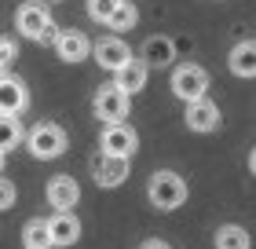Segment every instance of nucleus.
I'll return each instance as SVG.
<instances>
[{"label": "nucleus", "instance_id": "nucleus-2", "mask_svg": "<svg viewBox=\"0 0 256 249\" xmlns=\"http://www.w3.org/2000/svg\"><path fill=\"white\" fill-rule=\"evenodd\" d=\"M187 180H183L180 172H172V169H161L150 176V187H146V198H150V205L161 209V212H172V209H180L183 201H187Z\"/></svg>", "mask_w": 256, "mask_h": 249}, {"label": "nucleus", "instance_id": "nucleus-5", "mask_svg": "<svg viewBox=\"0 0 256 249\" xmlns=\"http://www.w3.org/2000/svg\"><path fill=\"white\" fill-rule=\"evenodd\" d=\"M208 92V70L198 66V63H183L176 66V74H172V96L183 99V103H198L205 99Z\"/></svg>", "mask_w": 256, "mask_h": 249}, {"label": "nucleus", "instance_id": "nucleus-22", "mask_svg": "<svg viewBox=\"0 0 256 249\" xmlns=\"http://www.w3.org/2000/svg\"><path fill=\"white\" fill-rule=\"evenodd\" d=\"M15 59H18V44L11 37H0V74H8Z\"/></svg>", "mask_w": 256, "mask_h": 249}, {"label": "nucleus", "instance_id": "nucleus-15", "mask_svg": "<svg viewBox=\"0 0 256 249\" xmlns=\"http://www.w3.org/2000/svg\"><path fill=\"white\" fill-rule=\"evenodd\" d=\"M146 77H150V66L143 63V59H132L124 70L114 74V85H118L121 92H128V96H136V92L146 88Z\"/></svg>", "mask_w": 256, "mask_h": 249}, {"label": "nucleus", "instance_id": "nucleus-1", "mask_svg": "<svg viewBox=\"0 0 256 249\" xmlns=\"http://www.w3.org/2000/svg\"><path fill=\"white\" fill-rule=\"evenodd\" d=\"M15 30L26 41H37V44H55L59 41V30H55L52 11H48L44 0H22L18 11H15Z\"/></svg>", "mask_w": 256, "mask_h": 249}, {"label": "nucleus", "instance_id": "nucleus-24", "mask_svg": "<svg viewBox=\"0 0 256 249\" xmlns=\"http://www.w3.org/2000/svg\"><path fill=\"white\" fill-rule=\"evenodd\" d=\"M143 249H172L168 242H158V238H150V242H143Z\"/></svg>", "mask_w": 256, "mask_h": 249}, {"label": "nucleus", "instance_id": "nucleus-19", "mask_svg": "<svg viewBox=\"0 0 256 249\" xmlns=\"http://www.w3.org/2000/svg\"><path fill=\"white\" fill-rule=\"evenodd\" d=\"M18 143H22V125H18V117H0V154L15 150Z\"/></svg>", "mask_w": 256, "mask_h": 249}, {"label": "nucleus", "instance_id": "nucleus-14", "mask_svg": "<svg viewBox=\"0 0 256 249\" xmlns=\"http://www.w3.org/2000/svg\"><path fill=\"white\" fill-rule=\"evenodd\" d=\"M227 66H230V74L242 77V81L256 77V41H238L227 55Z\"/></svg>", "mask_w": 256, "mask_h": 249}, {"label": "nucleus", "instance_id": "nucleus-18", "mask_svg": "<svg viewBox=\"0 0 256 249\" xmlns=\"http://www.w3.org/2000/svg\"><path fill=\"white\" fill-rule=\"evenodd\" d=\"M22 249H55L48 220H30L26 227H22Z\"/></svg>", "mask_w": 256, "mask_h": 249}, {"label": "nucleus", "instance_id": "nucleus-3", "mask_svg": "<svg viewBox=\"0 0 256 249\" xmlns=\"http://www.w3.org/2000/svg\"><path fill=\"white\" fill-rule=\"evenodd\" d=\"M66 143H70V139H66V128L55 125V121L33 125L30 136H26V150H30L37 161H55V158H62V154H66Z\"/></svg>", "mask_w": 256, "mask_h": 249}, {"label": "nucleus", "instance_id": "nucleus-10", "mask_svg": "<svg viewBox=\"0 0 256 249\" xmlns=\"http://www.w3.org/2000/svg\"><path fill=\"white\" fill-rule=\"evenodd\" d=\"M44 198H48V205L55 212H70L80 201V183L74 176H52L48 187H44Z\"/></svg>", "mask_w": 256, "mask_h": 249}, {"label": "nucleus", "instance_id": "nucleus-13", "mask_svg": "<svg viewBox=\"0 0 256 249\" xmlns=\"http://www.w3.org/2000/svg\"><path fill=\"white\" fill-rule=\"evenodd\" d=\"M48 231H52V245L66 249V245H74L80 238V220L74 216V212H55V216L48 220Z\"/></svg>", "mask_w": 256, "mask_h": 249}, {"label": "nucleus", "instance_id": "nucleus-7", "mask_svg": "<svg viewBox=\"0 0 256 249\" xmlns=\"http://www.w3.org/2000/svg\"><path fill=\"white\" fill-rule=\"evenodd\" d=\"M30 106V88L15 74H0V117H18Z\"/></svg>", "mask_w": 256, "mask_h": 249}, {"label": "nucleus", "instance_id": "nucleus-16", "mask_svg": "<svg viewBox=\"0 0 256 249\" xmlns=\"http://www.w3.org/2000/svg\"><path fill=\"white\" fill-rule=\"evenodd\" d=\"M139 59H143L146 66H168L172 59H176V44L168 37H150L143 44V52H139Z\"/></svg>", "mask_w": 256, "mask_h": 249}, {"label": "nucleus", "instance_id": "nucleus-17", "mask_svg": "<svg viewBox=\"0 0 256 249\" xmlns=\"http://www.w3.org/2000/svg\"><path fill=\"white\" fill-rule=\"evenodd\" d=\"M212 242H216V249H252V238L242 223H220Z\"/></svg>", "mask_w": 256, "mask_h": 249}, {"label": "nucleus", "instance_id": "nucleus-21", "mask_svg": "<svg viewBox=\"0 0 256 249\" xmlns=\"http://www.w3.org/2000/svg\"><path fill=\"white\" fill-rule=\"evenodd\" d=\"M88 19L92 22H102V26H106V22L114 19V11L121 8V0H88Z\"/></svg>", "mask_w": 256, "mask_h": 249}, {"label": "nucleus", "instance_id": "nucleus-26", "mask_svg": "<svg viewBox=\"0 0 256 249\" xmlns=\"http://www.w3.org/2000/svg\"><path fill=\"white\" fill-rule=\"evenodd\" d=\"M0 172H4V154H0Z\"/></svg>", "mask_w": 256, "mask_h": 249}, {"label": "nucleus", "instance_id": "nucleus-11", "mask_svg": "<svg viewBox=\"0 0 256 249\" xmlns=\"http://www.w3.org/2000/svg\"><path fill=\"white\" fill-rule=\"evenodd\" d=\"M183 121H187L190 132H216L220 128V106L212 99H198V103H187V110H183Z\"/></svg>", "mask_w": 256, "mask_h": 249}, {"label": "nucleus", "instance_id": "nucleus-23", "mask_svg": "<svg viewBox=\"0 0 256 249\" xmlns=\"http://www.w3.org/2000/svg\"><path fill=\"white\" fill-rule=\"evenodd\" d=\"M15 198H18V191H15V183H11V180H4V176H0V212H8L11 205H15Z\"/></svg>", "mask_w": 256, "mask_h": 249}, {"label": "nucleus", "instance_id": "nucleus-9", "mask_svg": "<svg viewBox=\"0 0 256 249\" xmlns=\"http://www.w3.org/2000/svg\"><path fill=\"white\" fill-rule=\"evenodd\" d=\"M92 180L99 187H121L128 180V158H114V154H96L92 158Z\"/></svg>", "mask_w": 256, "mask_h": 249}, {"label": "nucleus", "instance_id": "nucleus-6", "mask_svg": "<svg viewBox=\"0 0 256 249\" xmlns=\"http://www.w3.org/2000/svg\"><path fill=\"white\" fill-rule=\"evenodd\" d=\"M139 147V136H136V128L132 125H102V132H99V150L102 154H114V158H132Z\"/></svg>", "mask_w": 256, "mask_h": 249}, {"label": "nucleus", "instance_id": "nucleus-20", "mask_svg": "<svg viewBox=\"0 0 256 249\" xmlns=\"http://www.w3.org/2000/svg\"><path fill=\"white\" fill-rule=\"evenodd\" d=\"M136 22H139V11H136V4H132V0H121V8L114 11V19L106 22V26H110L114 33H124V30H132Z\"/></svg>", "mask_w": 256, "mask_h": 249}, {"label": "nucleus", "instance_id": "nucleus-25", "mask_svg": "<svg viewBox=\"0 0 256 249\" xmlns=\"http://www.w3.org/2000/svg\"><path fill=\"white\" fill-rule=\"evenodd\" d=\"M249 172H252V176H256V147H252V150H249Z\"/></svg>", "mask_w": 256, "mask_h": 249}, {"label": "nucleus", "instance_id": "nucleus-8", "mask_svg": "<svg viewBox=\"0 0 256 249\" xmlns=\"http://www.w3.org/2000/svg\"><path fill=\"white\" fill-rule=\"evenodd\" d=\"M92 55H96V63H99L102 70H110V74L124 70V66L136 59L132 48H128L121 37H102V41H96V44H92Z\"/></svg>", "mask_w": 256, "mask_h": 249}, {"label": "nucleus", "instance_id": "nucleus-12", "mask_svg": "<svg viewBox=\"0 0 256 249\" xmlns=\"http://www.w3.org/2000/svg\"><path fill=\"white\" fill-rule=\"evenodd\" d=\"M55 55L62 63H84L92 55V41L80 30H59V41H55Z\"/></svg>", "mask_w": 256, "mask_h": 249}, {"label": "nucleus", "instance_id": "nucleus-4", "mask_svg": "<svg viewBox=\"0 0 256 249\" xmlns=\"http://www.w3.org/2000/svg\"><path fill=\"white\" fill-rule=\"evenodd\" d=\"M92 110H96L99 121H106V125H121L124 117H128V110H132V96H128V92H121V88L110 81V85L96 88Z\"/></svg>", "mask_w": 256, "mask_h": 249}]
</instances>
